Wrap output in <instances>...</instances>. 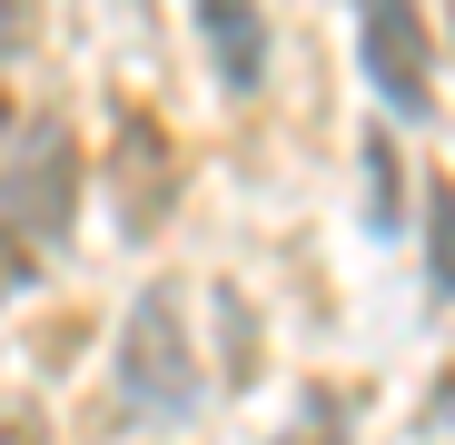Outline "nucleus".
<instances>
[{"label":"nucleus","instance_id":"5","mask_svg":"<svg viewBox=\"0 0 455 445\" xmlns=\"http://www.w3.org/2000/svg\"><path fill=\"white\" fill-rule=\"evenodd\" d=\"M426 287L435 297H455V179H426Z\"/></svg>","mask_w":455,"mask_h":445},{"label":"nucleus","instance_id":"2","mask_svg":"<svg viewBox=\"0 0 455 445\" xmlns=\"http://www.w3.org/2000/svg\"><path fill=\"white\" fill-rule=\"evenodd\" d=\"M426 50H435V30H426V0H356V60H366L376 99H387L396 119H426V99H435V80H426Z\"/></svg>","mask_w":455,"mask_h":445},{"label":"nucleus","instance_id":"7","mask_svg":"<svg viewBox=\"0 0 455 445\" xmlns=\"http://www.w3.org/2000/svg\"><path fill=\"white\" fill-rule=\"evenodd\" d=\"M307 445H337V425H307Z\"/></svg>","mask_w":455,"mask_h":445},{"label":"nucleus","instance_id":"3","mask_svg":"<svg viewBox=\"0 0 455 445\" xmlns=\"http://www.w3.org/2000/svg\"><path fill=\"white\" fill-rule=\"evenodd\" d=\"M119 377L139 406H188L198 396V356L179 337V287H148L139 317H129V346H119Z\"/></svg>","mask_w":455,"mask_h":445},{"label":"nucleus","instance_id":"6","mask_svg":"<svg viewBox=\"0 0 455 445\" xmlns=\"http://www.w3.org/2000/svg\"><path fill=\"white\" fill-rule=\"evenodd\" d=\"M387 179H396V148H387V139H366V188H376V228H396V188H387Z\"/></svg>","mask_w":455,"mask_h":445},{"label":"nucleus","instance_id":"4","mask_svg":"<svg viewBox=\"0 0 455 445\" xmlns=\"http://www.w3.org/2000/svg\"><path fill=\"white\" fill-rule=\"evenodd\" d=\"M188 11H198V40L218 60V80L228 90H258L267 80V11H258V0H188Z\"/></svg>","mask_w":455,"mask_h":445},{"label":"nucleus","instance_id":"1","mask_svg":"<svg viewBox=\"0 0 455 445\" xmlns=\"http://www.w3.org/2000/svg\"><path fill=\"white\" fill-rule=\"evenodd\" d=\"M69 198H80V148L60 119H20L0 139V287H30V258L69 238Z\"/></svg>","mask_w":455,"mask_h":445}]
</instances>
